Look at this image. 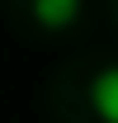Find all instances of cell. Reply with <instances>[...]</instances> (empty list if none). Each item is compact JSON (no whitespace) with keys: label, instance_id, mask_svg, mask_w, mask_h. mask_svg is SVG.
Listing matches in <instances>:
<instances>
[{"label":"cell","instance_id":"obj_2","mask_svg":"<svg viewBox=\"0 0 118 123\" xmlns=\"http://www.w3.org/2000/svg\"><path fill=\"white\" fill-rule=\"evenodd\" d=\"M33 14L43 19L47 29H66L80 14V0H33Z\"/></svg>","mask_w":118,"mask_h":123},{"label":"cell","instance_id":"obj_1","mask_svg":"<svg viewBox=\"0 0 118 123\" xmlns=\"http://www.w3.org/2000/svg\"><path fill=\"white\" fill-rule=\"evenodd\" d=\"M90 99H94V109H99L104 123H118V66H109V71H99V76H94Z\"/></svg>","mask_w":118,"mask_h":123}]
</instances>
